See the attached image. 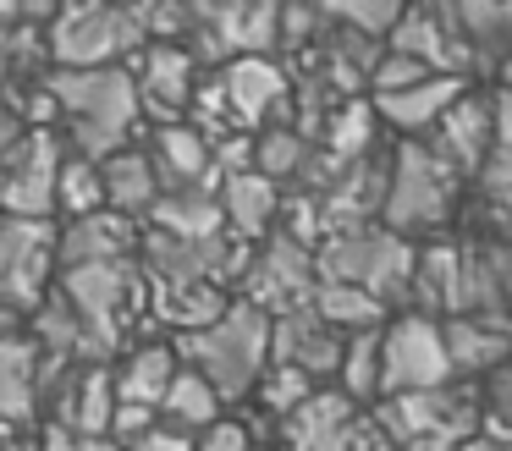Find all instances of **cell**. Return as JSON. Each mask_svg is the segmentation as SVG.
Returning a JSON list of instances; mask_svg holds the SVG:
<instances>
[{
    "label": "cell",
    "instance_id": "6da1fadb",
    "mask_svg": "<svg viewBox=\"0 0 512 451\" xmlns=\"http://www.w3.org/2000/svg\"><path fill=\"white\" fill-rule=\"evenodd\" d=\"M45 94L56 105V121L72 127L78 160H111L138 127V94L127 66H89V72H50Z\"/></svg>",
    "mask_w": 512,
    "mask_h": 451
},
{
    "label": "cell",
    "instance_id": "7a4b0ae2",
    "mask_svg": "<svg viewBox=\"0 0 512 451\" xmlns=\"http://www.w3.org/2000/svg\"><path fill=\"white\" fill-rule=\"evenodd\" d=\"M171 352H177L182 369H193L221 396V407L243 402V396H254V380L270 363V319L248 303H226L221 319H210L193 336H177Z\"/></svg>",
    "mask_w": 512,
    "mask_h": 451
},
{
    "label": "cell",
    "instance_id": "3957f363",
    "mask_svg": "<svg viewBox=\"0 0 512 451\" xmlns=\"http://www.w3.org/2000/svg\"><path fill=\"white\" fill-rule=\"evenodd\" d=\"M408 275H413V248L402 237H391L386 226L336 231V237H325L320 253H314V281L358 286V292L375 297L380 308L408 297Z\"/></svg>",
    "mask_w": 512,
    "mask_h": 451
},
{
    "label": "cell",
    "instance_id": "277c9868",
    "mask_svg": "<svg viewBox=\"0 0 512 451\" xmlns=\"http://www.w3.org/2000/svg\"><path fill=\"white\" fill-rule=\"evenodd\" d=\"M56 297L72 308V319H78L89 363H105V358H116V347L127 341V314H133V303H138V270H133V259L78 264V270H61Z\"/></svg>",
    "mask_w": 512,
    "mask_h": 451
},
{
    "label": "cell",
    "instance_id": "5b68a950",
    "mask_svg": "<svg viewBox=\"0 0 512 451\" xmlns=\"http://www.w3.org/2000/svg\"><path fill=\"white\" fill-rule=\"evenodd\" d=\"M457 182H463V176H457L430 143L408 138L397 149V165H386V198H380L386 231L408 242V237H419V231L446 226L452 198H457Z\"/></svg>",
    "mask_w": 512,
    "mask_h": 451
},
{
    "label": "cell",
    "instance_id": "8992f818",
    "mask_svg": "<svg viewBox=\"0 0 512 451\" xmlns=\"http://www.w3.org/2000/svg\"><path fill=\"white\" fill-rule=\"evenodd\" d=\"M375 429L391 440V451H457L479 435V396L474 391H413L380 396Z\"/></svg>",
    "mask_w": 512,
    "mask_h": 451
},
{
    "label": "cell",
    "instance_id": "52a82bcc",
    "mask_svg": "<svg viewBox=\"0 0 512 451\" xmlns=\"http://www.w3.org/2000/svg\"><path fill=\"white\" fill-rule=\"evenodd\" d=\"M144 17L138 6H67L45 28V50L56 72H89V66H122L144 50Z\"/></svg>",
    "mask_w": 512,
    "mask_h": 451
},
{
    "label": "cell",
    "instance_id": "ba28073f",
    "mask_svg": "<svg viewBox=\"0 0 512 451\" xmlns=\"http://www.w3.org/2000/svg\"><path fill=\"white\" fill-rule=\"evenodd\" d=\"M446 380H452V363L441 347V319L402 314L380 325V396L441 391Z\"/></svg>",
    "mask_w": 512,
    "mask_h": 451
},
{
    "label": "cell",
    "instance_id": "9c48e42d",
    "mask_svg": "<svg viewBox=\"0 0 512 451\" xmlns=\"http://www.w3.org/2000/svg\"><path fill=\"white\" fill-rule=\"evenodd\" d=\"M56 270V226L50 220H6L0 215V308L17 319L45 303Z\"/></svg>",
    "mask_w": 512,
    "mask_h": 451
},
{
    "label": "cell",
    "instance_id": "30bf717a",
    "mask_svg": "<svg viewBox=\"0 0 512 451\" xmlns=\"http://www.w3.org/2000/svg\"><path fill=\"white\" fill-rule=\"evenodd\" d=\"M56 171H61L56 132L28 127L6 149V160H0V215L6 220H50L56 215Z\"/></svg>",
    "mask_w": 512,
    "mask_h": 451
},
{
    "label": "cell",
    "instance_id": "8fae6325",
    "mask_svg": "<svg viewBox=\"0 0 512 451\" xmlns=\"http://www.w3.org/2000/svg\"><path fill=\"white\" fill-rule=\"evenodd\" d=\"M430 149L441 154L457 176H474L490 149H507V94H501V88L496 94H474V88H463V94L452 99V110L435 121Z\"/></svg>",
    "mask_w": 512,
    "mask_h": 451
},
{
    "label": "cell",
    "instance_id": "7c38bea8",
    "mask_svg": "<svg viewBox=\"0 0 512 451\" xmlns=\"http://www.w3.org/2000/svg\"><path fill=\"white\" fill-rule=\"evenodd\" d=\"M309 297H314V253L276 231L270 248L254 253V264H248L243 303L259 308L265 319H276V314H292V308H309Z\"/></svg>",
    "mask_w": 512,
    "mask_h": 451
},
{
    "label": "cell",
    "instance_id": "4fadbf2b",
    "mask_svg": "<svg viewBox=\"0 0 512 451\" xmlns=\"http://www.w3.org/2000/svg\"><path fill=\"white\" fill-rule=\"evenodd\" d=\"M138 72H133V94H138V110H155L166 127H177L182 110H188L193 99V83H199V61H193L182 44H144V50L133 55Z\"/></svg>",
    "mask_w": 512,
    "mask_h": 451
},
{
    "label": "cell",
    "instance_id": "5bb4252c",
    "mask_svg": "<svg viewBox=\"0 0 512 451\" xmlns=\"http://www.w3.org/2000/svg\"><path fill=\"white\" fill-rule=\"evenodd\" d=\"M391 55H408V61H419L430 77H457L468 61V50L457 44L452 22H446V6H402V17L391 22L386 33Z\"/></svg>",
    "mask_w": 512,
    "mask_h": 451
},
{
    "label": "cell",
    "instance_id": "9a60e30c",
    "mask_svg": "<svg viewBox=\"0 0 512 451\" xmlns=\"http://www.w3.org/2000/svg\"><path fill=\"white\" fill-rule=\"evenodd\" d=\"M336 358H342V336L314 308H292V314L270 319V363H287L320 385L325 374H336Z\"/></svg>",
    "mask_w": 512,
    "mask_h": 451
},
{
    "label": "cell",
    "instance_id": "2e32d148",
    "mask_svg": "<svg viewBox=\"0 0 512 451\" xmlns=\"http://www.w3.org/2000/svg\"><path fill=\"white\" fill-rule=\"evenodd\" d=\"M138 253V226L116 209H94V215H78L67 231H56V259L67 270L78 264H116Z\"/></svg>",
    "mask_w": 512,
    "mask_h": 451
},
{
    "label": "cell",
    "instance_id": "e0dca14e",
    "mask_svg": "<svg viewBox=\"0 0 512 451\" xmlns=\"http://www.w3.org/2000/svg\"><path fill=\"white\" fill-rule=\"evenodd\" d=\"M221 99L232 110V121L259 127L265 116H276L287 105V72H281L270 55H243V61L221 66Z\"/></svg>",
    "mask_w": 512,
    "mask_h": 451
},
{
    "label": "cell",
    "instance_id": "ac0fdd59",
    "mask_svg": "<svg viewBox=\"0 0 512 451\" xmlns=\"http://www.w3.org/2000/svg\"><path fill=\"white\" fill-rule=\"evenodd\" d=\"M155 182L160 193H215V165H210V143L193 127H160L155 138Z\"/></svg>",
    "mask_w": 512,
    "mask_h": 451
},
{
    "label": "cell",
    "instance_id": "d6986e66",
    "mask_svg": "<svg viewBox=\"0 0 512 451\" xmlns=\"http://www.w3.org/2000/svg\"><path fill=\"white\" fill-rule=\"evenodd\" d=\"M441 347L452 374H496L507 369V319H479V314H457L441 319Z\"/></svg>",
    "mask_w": 512,
    "mask_h": 451
},
{
    "label": "cell",
    "instance_id": "ffe728a7",
    "mask_svg": "<svg viewBox=\"0 0 512 451\" xmlns=\"http://www.w3.org/2000/svg\"><path fill=\"white\" fill-rule=\"evenodd\" d=\"M463 88H468V77H424V83L402 88V94H375L369 110H375V121H391L397 132L419 138V132H435V121L452 110V99Z\"/></svg>",
    "mask_w": 512,
    "mask_h": 451
},
{
    "label": "cell",
    "instance_id": "44dd1931",
    "mask_svg": "<svg viewBox=\"0 0 512 451\" xmlns=\"http://www.w3.org/2000/svg\"><path fill=\"white\" fill-rule=\"evenodd\" d=\"M215 204H221V226L232 231L237 242H254L270 231L281 198H276V182H265L259 171H237V176H221Z\"/></svg>",
    "mask_w": 512,
    "mask_h": 451
},
{
    "label": "cell",
    "instance_id": "7402d4cb",
    "mask_svg": "<svg viewBox=\"0 0 512 451\" xmlns=\"http://www.w3.org/2000/svg\"><path fill=\"white\" fill-rule=\"evenodd\" d=\"M177 352H171V341H144V347H133L122 358V369L111 374V391L122 407H149L155 413L160 396H166V385L177 380Z\"/></svg>",
    "mask_w": 512,
    "mask_h": 451
},
{
    "label": "cell",
    "instance_id": "603a6c76",
    "mask_svg": "<svg viewBox=\"0 0 512 451\" xmlns=\"http://www.w3.org/2000/svg\"><path fill=\"white\" fill-rule=\"evenodd\" d=\"M39 413V347L28 336L0 341V424H28Z\"/></svg>",
    "mask_w": 512,
    "mask_h": 451
},
{
    "label": "cell",
    "instance_id": "cb8c5ba5",
    "mask_svg": "<svg viewBox=\"0 0 512 451\" xmlns=\"http://www.w3.org/2000/svg\"><path fill=\"white\" fill-rule=\"evenodd\" d=\"M446 22H452L457 44L468 50L474 66H501V55L512 44V6H485V0H474V6H446Z\"/></svg>",
    "mask_w": 512,
    "mask_h": 451
},
{
    "label": "cell",
    "instance_id": "d4e9b609",
    "mask_svg": "<svg viewBox=\"0 0 512 451\" xmlns=\"http://www.w3.org/2000/svg\"><path fill=\"white\" fill-rule=\"evenodd\" d=\"M155 424H166L171 435L193 440V435L221 424V396H215L193 369H177V380L166 385V396H160V407H155Z\"/></svg>",
    "mask_w": 512,
    "mask_h": 451
},
{
    "label": "cell",
    "instance_id": "484cf974",
    "mask_svg": "<svg viewBox=\"0 0 512 451\" xmlns=\"http://www.w3.org/2000/svg\"><path fill=\"white\" fill-rule=\"evenodd\" d=\"M149 220H155L160 237L171 242H210L221 237V204H215V193H155V204H149Z\"/></svg>",
    "mask_w": 512,
    "mask_h": 451
},
{
    "label": "cell",
    "instance_id": "4316f807",
    "mask_svg": "<svg viewBox=\"0 0 512 451\" xmlns=\"http://www.w3.org/2000/svg\"><path fill=\"white\" fill-rule=\"evenodd\" d=\"M100 193H105V209H116V215H127V220L149 215V204H155V193H160L149 154L116 149L111 160H100Z\"/></svg>",
    "mask_w": 512,
    "mask_h": 451
},
{
    "label": "cell",
    "instance_id": "83f0119b",
    "mask_svg": "<svg viewBox=\"0 0 512 451\" xmlns=\"http://www.w3.org/2000/svg\"><path fill=\"white\" fill-rule=\"evenodd\" d=\"M226 303H232V297L210 281H155V314H160V325H171L177 336H193V330H204L210 319H221Z\"/></svg>",
    "mask_w": 512,
    "mask_h": 451
},
{
    "label": "cell",
    "instance_id": "f1b7e54d",
    "mask_svg": "<svg viewBox=\"0 0 512 451\" xmlns=\"http://www.w3.org/2000/svg\"><path fill=\"white\" fill-rule=\"evenodd\" d=\"M353 413H358V407L347 402L342 391H325V385H320V391H314L309 402L292 407V413L281 418V446H287V451H309L314 440L331 435V429L342 424V418H353Z\"/></svg>",
    "mask_w": 512,
    "mask_h": 451
},
{
    "label": "cell",
    "instance_id": "f546056e",
    "mask_svg": "<svg viewBox=\"0 0 512 451\" xmlns=\"http://www.w3.org/2000/svg\"><path fill=\"white\" fill-rule=\"evenodd\" d=\"M309 308L336 330V336H342V330L353 336V330H375V325H386V308H380L375 297H364L358 286H336V281H314Z\"/></svg>",
    "mask_w": 512,
    "mask_h": 451
},
{
    "label": "cell",
    "instance_id": "4dcf8cb0",
    "mask_svg": "<svg viewBox=\"0 0 512 451\" xmlns=\"http://www.w3.org/2000/svg\"><path fill=\"white\" fill-rule=\"evenodd\" d=\"M336 380H342L347 402H369L380 396V325L375 330H353L342 336V358H336Z\"/></svg>",
    "mask_w": 512,
    "mask_h": 451
},
{
    "label": "cell",
    "instance_id": "1f68e13d",
    "mask_svg": "<svg viewBox=\"0 0 512 451\" xmlns=\"http://www.w3.org/2000/svg\"><path fill=\"white\" fill-rule=\"evenodd\" d=\"M331 127H325V149L336 165H353L369 154V143H375V110H369V99H342V105L331 110Z\"/></svg>",
    "mask_w": 512,
    "mask_h": 451
},
{
    "label": "cell",
    "instance_id": "d6a6232c",
    "mask_svg": "<svg viewBox=\"0 0 512 451\" xmlns=\"http://www.w3.org/2000/svg\"><path fill=\"white\" fill-rule=\"evenodd\" d=\"M309 149H314V143H303L292 127H265L254 138V165H248V171H259L265 182H298Z\"/></svg>",
    "mask_w": 512,
    "mask_h": 451
},
{
    "label": "cell",
    "instance_id": "836d02e7",
    "mask_svg": "<svg viewBox=\"0 0 512 451\" xmlns=\"http://www.w3.org/2000/svg\"><path fill=\"white\" fill-rule=\"evenodd\" d=\"M56 209H72V220H78V215H94V209H105L100 165H94V160H78V154H61V171H56Z\"/></svg>",
    "mask_w": 512,
    "mask_h": 451
},
{
    "label": "cell",
    "instance_id": "e575fe53",
    "mask_svg": "<svg viewBox=\"0 0 512 451\" xmlns=\"http://www.w3.org/2000/svg\"><path fill=\"white\" fill-rule=\"evenodd\" d=\"M314 391H320V385H314L309 374L287 369V363H265V374L254 380V396H259V407H265L270 418H287L292 407H303Z\"/></svg>",
    "mask_w": 512,
    "mask_h": 451
},
{
    "label": "cell",
    "instance_id": "d590c367",
    "mask_svg": "<svg viewBox=\"0 0 512 451\" xmlns=\"http://www.w3.org/2000/svg\"><path fill=\"white\" fill-rule=\"evenodd\" d=\"M325 22H336V28L358 33V39L380 44L391 33V22L402 17V6H391V0H369V6H358V0H347V6H320Z\"/></svg>",
    "mask_w": 512,
    "mask_h": 451
},
{
    "label": "cell",
    "instance_id": "8d00e7d4",
    "mask_svg": "<svg viewBox=\"0 0 512 451\" xmlns=\"http://www.w3.org/2000/svg\"><path fill=\"white\" fill-rule=\"evenodd\" d=\"M309 451H391V440L375 429V418H364V413H353V418H342V424L331 429V435H320Z\"/></svg>",
    "mask_w": 512,
    "mask_h": 451
},
{
    "label": "cell",
    "instance_id": "74e56055",
    "mask_svg": "<svg viewBox=\"0 0 512 451\" xmlns=\"http://www.w3.org/2000/svg\"><path fill=\"white\" fill-rule=\"evenodd\" d=\"M193 451H270V446L248 440V429H237V424H215V429H204V435H199V446H193Z\"/></svg>",
    "mask_w": 512,
    "mask_h": 451
},
{
    "label": "cell",
    "instance_id": "f35d334b",
    "mask_svg": "<svg viewBox=\"0 0 512 451\" xmlns=\"http://www.w3.org/2000/svg\"><path fill=\"white\" fill-rule=\"evenodd\" d=\"M127 451H193V440H182V435H171V429H149L138 446H127Z\"/></svg>",
    "mask_w": 512,
    "mask_h": 451
},
{
    "label": "cell",
    "instance_id": "ab89813d",
    "mask_svg": "<svg viewBox=\"0 0 512 451\" xmlns=\"http://www.w3.org/2000/svg\"><path fill=\"white\" fill-rule=\"evenodd\" d=\"M17 138H23V121H17V110L0 99V160H6V149H12Z\"/></svg>",
    "mask_w": 512,
    "mask_h": 451
},
{
    "label": "cell",
    "instance_id": "60d3db41",
    "mask_svg": "<svg viewBox=\"0 0 512 451\" xmlns=\"http://www.w3.org/2000/svg\"><path fill=\"white\" fill-rule=\"evenodd\" d=\"M6 336H17V314H12V308H0V341H6Z\"/></svg>",
    "mask_w": 512,
    "mask_h": 451
},
{
    "label": "cell",
    "instance_id": "b9f144b4",
    "mask_svg": "<svg viewBox=\"0 0 512 451\" xmlns=\"http://www.w3.org/2000/svg\"><path fill=\"white\" fill-rule=\"evenodd\" d=\"M457 451H501V446H496V440H485V435H474V440H463Z\"/></svg>",
    "mask_w": 512,
    "mask_h": 451
},
{
    "label": "cell",
    "instance_id": "7bdbcfd3",
    "mask_svg": "<svg viewBox=\"0 0 512 451\" xmlns=\"http://www.w3.org/2000/svg\"><path fill=\"white\" fill-rule=\"evenodd\" d=\"M78 451H116L111 440H78Z\"/></svg>",
    "mask_w": 512,
    "mask_h": 451
}]
</instances>
